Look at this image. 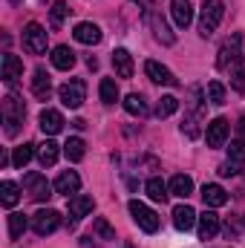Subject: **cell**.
Returning a JSON list of instances; mask_svg holds the SVG:
<instances>
[{
	"label": "cell",
	"instance_id": "cell-23",
	"mask_svg": "<svg viewBox=\"0 0 245 248\" xmlns=\"http://www.w3.org/2000/svg\"><path fill=\"white\" fill-rule=\"evenodd\" d=\"M170 193H173V196H182V199H187V196H190V193H193V179H190V176H184V173H176V176H173V179H170Z\"/></svg>",
	"mask_w": 245,
	"mask_h": 248
},
{
	"label": "cell",
	"instance_id": "cell-21",
	"mask_svg": "<svg viewBox=\"0 0 245 248\" xmlns=\"http://www.w3.org/2000/svg\"><path fill=\"white\" fill-rule=\"evenodd\" d=\"M113 66L119 78H133V55L127 49H116L113 52Z\"/></svg>",
	"mask_w": 245,
	"mask_h": 248
},
{
	"label": "cell",
	"instance_id": "cell-1",
	"mask_svg": "<svg viewBox=\"0 0 245 248\" xmlns=\"http://www.w3.org/2000/svg\"><path fill=\"white\" fill-rule=\"evenodd\" d=\"M222 15H225L222 0H205L202 3V15H199V35L211 38L216 32V26L222 23Z\"/></svg>",
	"mask_w": 245,
	"mask_h": 248
},
{
	"label": "cell",
	"instance_id": "cell-19",
	"mask_svg": "<svg viewBox=\"0 0 245 248\" xmlns=\"http://www.w3.org/2000/svg\"><path fill=\"white\" fill-rule=\"evenodd\" d=\"M32 93H35V98H41V101L49 98V93H52V81H49L46 69H35V75H32Z\"/></svg>",
	"mask_w": 245,
	"mask_h": 248
},
{
	"label": "cell",
	"instance_id": "cell-40",
	"mask_svg": "<svg viewBox=\"0 0 245 248\" xmlns=\"http://www.w3.org/2000/svg\"><path fill=\"white\" fill-rule=\"evenodd\" d=\"M219 176H237V165H234V162L222 165V168H219Z\"/></svg>",
	"mask_w": 245,
	"mask_h": 248
},
{
	"label": "cell",
	"instance_id": "cell-18",
	"mask_svg": "<svg viewBox=\"0 0 245 248\" xmlns=\"http://www.w3.org/2000/svg\"><path fill=\"white\" fill-rule=\"evenodd\" d=\"M72 35H75V41H78V44H87V46H92V44H98V41H101V29H98L95 23H78Z\"/></svg>",
	"mask_w": 245,
	"mask_h": 248
},
{
	"label": "cell",
	"instance_id": "cell-22",
	"mask_svg": "<svg viewBox=\"0 0 245 248\" xmlns=\"http://www.w3.org/2000/svg\"><path fill=\"white\" fill-rule=\"evenodd\" d=\"M202 199H205L208 208H222V205L228 202V193H225L219 185H205L202 187Z\"/></svg>",
	"mask_w": 245,
	"mask_h": 248
},
{
	"label": "cell",
	"instance_id": "cell-35",
	"mask_svg": "<svg viewBox=\"0 0 245 248\" xmlns=\"http://www.w3.org/2000/svg\"><path fill=\"white\" fill-rule=\"evenodd\" d=\"M199 119H202V113H190V116H184L182 133L187 136V139H196V136H199Z\"/></svg>",
	"mask_w": 245,
	"mask_h": 248
},
{
	"label": "cell",
	"instance_id": "cell-37",
	"mask_svg": "<svg viewBox=\"0 0 245 248\" xmlns=\"http://www.w3.org/2000/svg\"><path fill=\"white\" fill-rule=\"evenodd\" d=\"M92 228H95V234H98V237H101V240H116V231H113V228H110V222H107V219H104V217H98V219H95V225H92Z\"/></svg>",
	"mask_w": 245,
	"mask_h": 248
},
{
	"label": "cell",
	"instance_id": "cell-2",
	"mask_svg": "<svg viewBox=\"0 0 245 248\" xmlns=\"http://www.w3.org/2000/svg\"><path fill=\"white\" fill-rule=\"evenodd\" d=\"M26 119V107H23V101L17 98V95H6L3 98V124H6V136H17V130H20V124Z\"/></svg>",
	"mask_w": 245,
	"mask_h": 248
},
{
	"label": "cell",
	"instance_id": "cell-11",
	"mask_svg": "<svg viewBox=\"0 0 245 248\" xmlns=\"http://www.w3.org/2000/svg\"><path fill=\"white\" fill-rule=\"evenodd\" d=\"M205 139H208V147H222L225 139H228V122H225V119H214V122H208Z\"/></svg>",
	"mask_w": 245,
	"mask_h": 248
},
{
	"label": "cell",
	"instance_id": "cell-28",
	"mask_svg": "<svg viewBox=\"0 0 245 248\" xmlns=\"http://www.w3.org/2000/svg\"><path fill=\"white\" fill-rule=\"evenodd\" d=\"M17 199H20V187L15 185V182H0V202L6 205V208H15L17 205Z\"/></svg>",
	"mask_w": 245,
	"mask_h": 248
},
{
	"label": "cell",
	"instance_id": "cell-16",
	"mask_svg": "<svg viewBox=\"0 0 245 248\" xmlns=\"http://www.w3.org/2000/svg\"><path fill=\"white\" fill-rule=\"evenodd\" d=\"M20 75H23V61H20L17 55L6 52V55H3V81H6V84H15Z\"/></svg>",
	"mask_w": 245,
	"mask_h": 248
},
{
	"label": "cell",
	"instance_id": "cell-38",
	"mask_svg": "<svg viewBox=\"0 0 245 248\" xmlns=\"http://www.w3.org/2000/svg\"><path fill=\"white\" fill-rule=\"evenodd\" d=\"M69 15V9H66V3L63 0H58L55 6H52V26H61L63 23V17Z\"/></svg>",
	"mask_w": 245,
	"mask_h": 248
},
{
	"label": "cell",
	"instance_id": "cell-30",
	"mask_svg": "<svg viewBox=\"0 0 245 248\" xmlns=\"http://www.w3.org/2000/svg\"><path fill=\"white\" fill-rule=\"evenodd\" d=\"M176 110H179V98H176V95H162L159 104H156V116H159V119H168V116H173Z\"/></svg>",
	"mask_w": 245,
	"mask_h": 248
},
{
	"label": "cell",
	"instance_id": "cell-15",
	"mask_svg": "<svg viewBox=\"0 0 245 248\" xmlns=\"http://www.w3.org/2000/svg\"><path fill=\"white\" fill-rule=\"evenodd\" d=\"M92 208H95V202H92V196H72L69 199V217H72V222H78L81 217H87V214H92Z\"/></svg>",
	"mask_w": 245,
	"mask_h": 248
},
{
	"label": "cell",
	"instance_id": "cell-27",
	"mask_svg": "<svg viewBox=\"0 0 245 248\" xmlns=\"http://www.w3.org/2000/svg\"><path fill=\"white\" fill-rule=\"evenodd\" d=\"M124 110H127L130 116H147V101H144V95L130 93V95L124 98Z\"/></svg>",
	"mask_w": 245,
	"mask_h": 248
},
{
	"label": "cell",
	"instance_id": "cell-17",
	"mask_svg": "<svg viewBox=\"0 0 245 248\" xmlns=\"http://www.w3.org/2000/svg\"><path fill=\"white\" fill-rule=\"evenodd\" d=\"M78 187H81V176L75 170H63L61 176L55 179V193L69 196V193H78Z\"/></svg>",
	"mask_w": 245,
	"mask_h": 248
},
{
	"label": "cell",
	"instance_id": "cell-24",
	"mask_svg": "<svg viewBox=\"0 0 245 248\" xmlns=\"http://www.w3.org/2000/svg\"><path fill=\"white\" fill-rule=\"evenodd\" d=\"M144 190H147V196L153 199V202H165L168 196H170V187L165 185L159 176H153V179H147V185H144Z\"/></svg>",
	"mask_w": 245,
	"mask_h": 248
},
{
	"label": "cell",
	"instance_id": "cell-20",
	"mask_svg": "<svg viewBox=\"0 0 245 248\" xmlns=\"http://www.w3.org/2000/svg\"><path fill=\"white\" fill-rule=\"evenodd\" d=\"M38 122H41V130H44L46 136H55V133L63 130V116L58 113V110H44Z\"/></svg>",
	"mask_w": 245,
	"mask_h": 248
},
{
	"label": "cell",
	"instance_id": "cell-25",
	"mask_svg": "<svg viewBox=\"0 0 245 248\" xmlns=\"http://www.w3.org/2000/svg\"><path fill=\"white\" fill-rule=\"evenodd\" d=\"M72 63H75V52L69 46H55L52 49V66L55 69H72Z\"/></svg>",
	"mask_w": 245,
	"mask_h": 248
},
{
	"label": "cell",
	"instance_id": "cell-14",
	"mask_svg": "<svg viewBox=\"0 0 245 248\" xmlns=\"http://www.w3.org/2000/svg\"><path fill=\"white\" fill-rule=\"evenodd\" d=\"M196 211L190 208V205H176L173 208V225L179 228V231H190L193 225H196Z\"/></svg>",
	"mask_w": 245,
	"mask_h": 248
},
{
	"label": "cell",
	"instance_id": "cell-34",
	"mask_svg": "<svg viewBox=\"0 0 245 248\" xmlns=\"http://www.w3.org/2000/svg\"><path fill=\"white\" fill-rule=\"evenodd\" d=\"M208 101H211L214 107H222V104H225V87H222L219 81H211V84H208Z\"/></svg>",
	"mask_w": 245,
	"mask_h": 248
},
{
	"label": "cell",
	"instance_id": "cell-9",
	"mask_svg": "<svg viewBox=\"0 0 245 248\" xmlns=\"http://www.w3.org/2000/svg\"><path fill=\"white\" fill-rule=\"evenodd\" d=\"M144 72H147V78L156 81V84H165V87H176V84H179V81L173 78V72H170L168 66H162L159 61H147L144 63Z\"/></svg>",
	"mask_w": 245,
	"mask_h": 248
},
{
	"label": "cell",
	"instance_id": "cell-5",
	"mask_svg": "<svg viewBox=\"0 0 245 248\" xmlns=\"http://www.w3.org/2000/svg\"><path fill=\"white\" fill-rule=\"evenodd\" d=\"M240 44H243V38H240V35H231V38L219 46V58H216V66H219V69H231V66L237 69V66H240V58H243V55H240Z\"/></svg>",
	"mask_w": 245,
	"mask_h": 248
},
{
	"label": "cell",
	"instance_id": "cell-3",
	"mask_svg": "<svg viewBox=\"0 0 245 248\" xmlns=\"http://www.w3.org/2000/svg\"><path fill=\"white\" fill-rule=\"evenodd\" d=\"M23 49L29 52V55H44L46 52V29L41 26V23H26V29H23Z\"/></svg>",
	"mask_w": 245,
	"mask_h": 248
},
{
	"label": "cell",
	"instance_id": "cell-12",
	"mask_svg": "<svg viewBox=\"0 0 245 248\" xmlns=\"http://www.w3.org/2000/svg\"><path fill=\"white\" fill-rule=\"evenodd\" d=\"M170 15H173V20H176L179 29H187L190 20H193V6H190V0H170Z\"/></svg>",
	"mask_w": 245,
	"mask_h": 248
},
{
	"label": "cell",
	"instance_id": "cell-32",
	"mask_svg": "<svg viewBox=\"0 0 245 248\" xmlns=\"http://www.w3.org/2000/svg\"><path fill=\"white\" fill-rule=\"evenodd\" d=\"M84 147H87V144H84V139H78V136H75V139H69V141L63 144V153H66V159H69V162H81V159H84Z\"/></svg>",
	"mask_w": 245,
	"mask_h": 248
},
{
	"label": "cell",
	"instance_id": "cell-39",
	"mask_svg": "<svg viewBox=\"0 0 245 248\" xmlns=\"http://www.w3.org/2000/svg\"><path fill=\"white\" fill-rule=\"evenodd\" d=\"M231 87H234L237 93H245V66H237V69L231 72Z\"/></svg>",
	"mask_w": 245,
	"mask_h": 248
},
{
	"label": "cell",
	"instance_id": "cell-4",
	"mask_svg": "<svg viewBox=\"0 0 245 248\" xmlns=\"http://www.w3.org/2000/svg\"><path fill=\"white\" fill-rule=\"evenodd\" d=\"M84 95H87V87H84L81 78L66 81V84H61V90H58V98L63 101V107H69V110H78L84 104Z\"/></svg>",
	"mask_w": 245,
	"mask_h": 248
},
{
	"label": "cell",
	"instance_id": "cell-13",
	"mask_svg": "<svg viewBox=\"0 0 245 248\" xmlns=\"http://www.w3.org/2000/svg\"><path fill=\"white\" fill-rule=\"evenodd\" d=\"M196 225H199V240H214V237L219 234V217H216L214 211H205V214L196 219Z\"/></svg>",
	"mask_w": 245,
	"mask_h": 248
},
{
	"label": "cell",
	"instance_id": "cell-29",
	"mask_svg": "<svg viewBox=\"0 0 245 248\" xmlns=\"http://www.w3.org/2000/svg\"><path fill=\"white\" fill-rule=\"evenodd\" d=\"M98 95H101L104 104H116V101H119V84H116L113 78H104L101 87H98Z\"/></svg>",
	"mask_w": 245,
	"mask_h": 248
},
{
	"label": "cell",
	"instance_id": "cell-36",
	"mask_svg": "<svg viewBox=\"0 0 245 248\" xmlns=\"http://www.w3.org/2000/svg\"><path fill=\"white\" fill-rule=\"evenodd\" d=\"M228 156H231V162H234V165H245V139L231 141V147H228Z\"/></svg>",
	"mask_w": 245,
	"mask_h": 248
},
{
	"label": "cell",
	"instance_id": "cell-7",
	"mask_svg": "<svg viewBox=\"0 0 245 248\" xmlns=\"http://www.w3.org/2000/svg\"><path fill=\"white\" fill-rule=\"evenodd\" d=\"M58 225H61V214H58V211H52V208H41L38 214H32V228H35V234H38V237L52 234Z\"/></svg>",
	"mask_w": 245,
	"mask_h": 248
},
{
	"label": "cell",
	"instance_id": "cell-10",
	"mask_svg": "<svg viewBox=\"0 0 245 248\" xmlns=\"http://www.w3.org/2000/svg\"><path fill=\"white\" fill-rule=\"evenodd\" d=\"M147 23H150V29H153V35H156V41H162L165 46H170V44H176V35L170 32V26L156 15V12H147Z\"/></svg>",
	"mask_w": 245,
	"mask_h": 248
},
{
	"label": "cell",
	"instance_id": "cell-33",
	"mask_svg": "<svg viewBox=\"0 0 245 248\" xmlns=\"http://www.w3.org/2000/svg\"><path fill=\"white\" fill-rule=\"evenodd\" d=\"M26 231V217L23 214H9V237L12 240H20Z\"/></svg>",
	"mask_w": 245,
	"mask_h": 248
},
{
	"label": "cell",
	"instance_id": "cell-26",
	"mask_svg": "<svg viewBox=\"0 0 245 248\" xmlns=\"http://www.w3.org/2000/svg\"><path fill=\"white\" fill-rule=\"evenodd\" d=\"M38 162H41L44 168H52V165L58 162V144L46 139V141H44V144L38 147Z\"/></svg>",
	"mask_w": 245,
	"mask_h": 248
},
{
	"label": "cell",
	"instance_id": "cell-31",
	"mask_svg": "<svg viewBox=\"0 0 245 248\" xmlns=\"http://www.w3.org/2000/svg\"><path fill=\"white\" fill-rule=\"evenodd\" d=\"M32 156H35V144H20V147H15V156H12V165L15 168H26L29 162H32Z\"/></svg>",
	"mask_w": 245,
	"mask_h": 248
},
{
	"label": "cell",
	"instance_id": "cell-41",
	"mask_svg": "<svg viewBox=\"0 0 245 248\" xmlns=\"http://www.w3.org/2000/svg\"><path fill=\"white\" fill-rule=\"evenodd\" d=\"M237 133H240V139H245V116L240 119V124H237Z\"/></svg>",
	"mask_w": 245,
	"mask_h": 248
},
{
	"label": "cell",
	"instance_id": "cell-8",
	"mask_svg": "<svg viewBox=\"0 0 245 248\" xmlns=\"http://www.w3.org/2000/svg\"><path fill=\"white\" fill-rule=\"evenodd\" d=\"M23 187H26V193L32 196V199H38V202H44V199H49L52 193V187L55 185H49L46 182V176H41V173H26L23 176Z\"/></svg>",
	"mask_w": 245,
	"mask_h": 248
},
{
	"label": "cell",
	"instance_id": "cell-6",
	"mask_svg": "<svg viewBox=\"0 0 245 248\" xmlns=\"http://www.w3.org/2000/svg\"><path fill=\"white\" fill-rule=\"evenodd\" d=\"M130 214H133V219L138 222L141 231H147V234H156V231H159V217H156L144 202L133 199V202H130Z\"/></svg>",
	"mask_w": 245,
	"mask_h": 248
}]
</instances>
